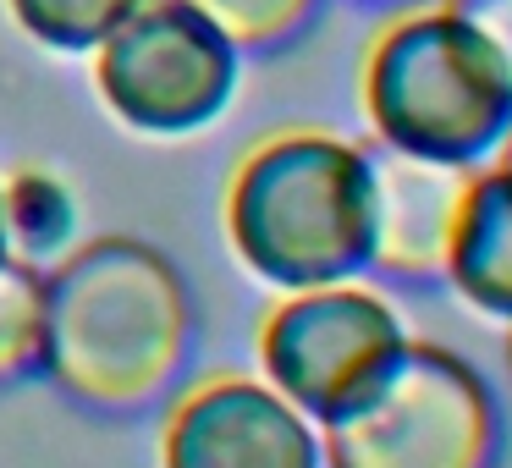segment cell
I'll use <instances>...</instances> for the list:
<instances>
[{
  "label": "cell",
  "instance_id": "9a60e30c",
  "mask_svg": "<svg viewBox=\"0 0 512 468\" xmlns=\"http://www.w3.org/2000/svg\"><path fill=\"white\" fill-rule=\"evenodd\" d=\"M0 259H12V243H6V210H0Z\"/></svg>",
  "mask_w": 512,
  "mask_h": 468
},
{
  "label": "cell",
  "instance_id": "5bb4252c",
  "mask_svg": "<svg viewBox=\"0 0 512 468\" xmlns=\"http://www.w3.org/2000/svg\"><path fill=\"white\" fill-rule=\"evenodd\" d=\"M446 6H457V12H463L512 67V0H446Z\"/></svg>",
  "mask_w": 512,
  "mask_h": 468
},
{
  "label": "cell",
  "instance_id": "2e32d148",
  "mask_svg": "<svg viewBox=\"0 0 512 468\" xmlns=\"http://www.w3.org/2000/svg\"><path fill=\"white\" fill-rule=\"evenodd\" d=\"M353 6H413V0H353Z\"/></svg>",
  "mask_w": 512,
  "mask_h": 468
},
{
  "label": "cell",
  "instance_id": "7a4b0ae2",
  "mask_svg": "<svg viewBox=\"0 0 512 468\" xmlns=\"http://www.w3.org/2000/svg\"><path fill=\"white\" fill-rule=\"evenodd\" d=\"M226 243L276 292L347 281L375 248V155L336 133H276L226 182Z\"/></svg>",
  "mask_w": 512,
  "mask_h": 468
},
{
  "label": "cell",
  "instance_id": "4fadbf2b",
  "mask_svg": "<svg viewBox=\"0 0 512 468\" xmlns=\"http://www.w3.org/2000/svg\"><path fill=\"white\" fill-rule=\"evenodd\" d=\"M182 6H193L210 28H221L237 50H276L309 28L320 0H182Z\"/></svg>",
  "mask_w": 512,
  "mask_h": 468
},
{
  "label": "cell",
  "instance_id": "6da1fadb",
  "mask_svg": "<svg viewBox=\"0 0 512 468\" xmlns=\"http://www.w3.org/2000/svg\"><path fill=\"white\" fill-rule=\"evenodd\" d=\"M193 353V292L160 248L138 237L72 243L45 270V364L39 375L89 413L155 408Z\"/></svg>",
  "mask_w": 512,
  "mask_h": 468
},
{
  "label": "cell",
  "instance_id": "3957f363",
  "mask_svg": "<svg viewBox=\"0 0 512 468\" xmlns=\"http://www.w3.org/2000/svg\"><path fill=\"white\" fill-rule=\"evenodd\" d=\"M364 116L380 149L441 166H485L512 133V67L457 6H413L364 56Z\"/></svg>",
  "mask_w": 512,
  "mask_h": 468
},
{
  "label": "cell",
  "instance_id": "30bf717a",
  "mask_svg": "<svg viewBox=\"0 0 512 468\" xmlns=\"http://www.w3.org/2000/svg\"><path fill=\"white\" fill-rule=\"evenodd\" d=\"M0 210H6V243H12L17 259L28 265L50 270L72 243H78V199L61 177L50 171H12V177L0 182Z\"/></svg>",
  "mask_w": 512,
  "mask_h": 468
},
{
  "label": "cell",
  "instance_id": "9c48e42d",
  "mask_svg": "<svg viewBox=\"0 0 512 468\" xmlns=\"http://www.w3.org/2000/svg\"><path fill=\"white\" fill-rule=\"evenodd\" d=\"M441 276L474 314L512 325V160L468 171Z\"/></svg>",
  "mask_w": 512,
  "mask_h": 468
},
{
  "label": "cell",
  "instance_id": "e0dca14e",
  "mask_svg": "<svg viewBox=\"0 0 512 468\" xmlns=\"http://www.w3.org/2000/svg\"><path fill=\"white\" fill-rule=\"evenodd\" d=\"M501 160H512V133H507V144H501Z\"/></svg>",
  "mask_w": 512,
  "mask_h": 468
},
{
  "label": "cell",
  "instance_id": "277c9868",
  "mask_svg": "<svg viewBox=\"0 0 512 468\" xmlns=\"http://www.w3.org/2000/svg\"><path fill=\"white\" fill-rule=\"evenodd\" d=\"M501 413L468 358L402 342L347 419L320 430L336 468H479L496 452Z\"/></svg>",
  "mask_w": 512,
  "mask_h": 468
},
{
  "label": "cell",
  "instance_id": "5b68a950",
  "mask_svg": "<svg viewBox=\"0 0 512 468\" xmlns=\"http://www.w3.org/2000/svg\"><path fill=\"white\" fill-rule=\"evenodd\" d=\"M243 50L182 0H144L94 50L105 111L144 138H193L237 100Z\"/></svg>",
  "mask_w": 512,
  "mask_h": 468
},
{
  "label": "cell",
  "instance_id": "52a82bcc",
  "mask_svg": "<svg viewBox=\"0 0 512 468\" xmlns=\"http://www.w3.org/2000/svg\"><path fill=\"white\" fill-rule=\"evenodd\" d=\"M160 457L171 468H314L325 441L270 380L210 375L171 402Z\"/></svg>",
  "mask_w": 512,
  "mask_h": 468
},
{
  "label": "cell",
  "instance_id": "7c38bea8",
  "mask_svg": "<svg viewBox=\"0 0 512 468\" xmlns=\"http://www.w3.org/2000/svg\"><path fill=\"white\" fill-rule=\"evenodd\" d=\"M6 6L34 45L61 50V56H89L144 0H6Z\"/></svg>",
  "mask_w": 512,
  "mask_h": 468
},
{
  "label": "cell",
  "instance_id": "ac0fdd59",
  "mask_svg": "<svg viewBox=\"0 0 512 468\" xmlns=\"http://www.w3.org/2000/svg\"><path fill=\"white\" fill-rule=\"evenodd\" d=\"M507 364H512V325H507Z\"/></svg>",
  "mask_w": 512,
  "mask_h": 468
},
{
  "label": "cell",
  "instance_id": "ba28073f",
  "mask_svg": "<svg viewBox=\"0 0 512 468\" xmlns=\"http://www.w3.org/2000/svg\"><path fill=\"white\" fill-rule=\"evenodd\" d=\"M463 188H468L463 166H441V160L380 149L375 155V248H369V270H380L391 281H441Z\"/></svg>",
  "mask_w": 512,
  "mask_h": 468
},
{
  "label": "cell",
  "instance_id": "8992f818",
  "mask_svg": "<svg viewBox=\"0 0 512 468\" xmlns=\"http://www.w3.org/2000/svg\"><path fill=\"white\" fill-rule=\"evenodd\" d=\"M402 342L408 325L397 303L358 276L281 292V303H270V314L259 320L265 380L320 430H331L364 402V391L380 380Z\"/></svg>",
  "mask_w": 512,
  "mask_h": 468
},
{
  "label": "cell",
  "instance_id": "8fae6325",
  "mask_svg": "<svg viewBox=\"0 0 512 468\" xmlns=\"http://www.w3.org/2000/svg\"><path fill=\"white\" fill-rule=\"evenodd\" d=\"M45 364V270L0 259V386L39 375Z\"/></svg>",
  "mask_w": 512,
  "mask_h": 468
}]
</instances>
